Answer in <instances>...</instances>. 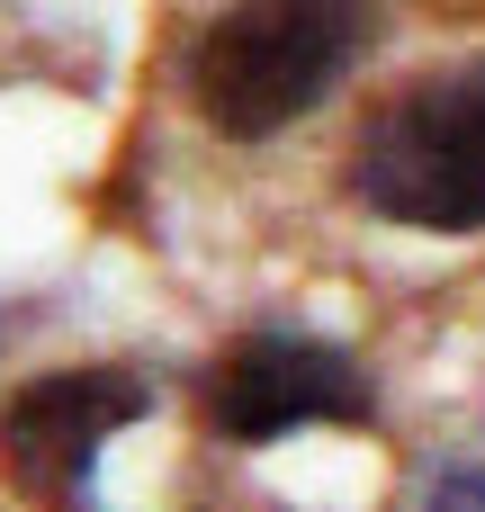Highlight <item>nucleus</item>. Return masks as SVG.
Here are the masks:
<instances>
[{
  "label": "nucleus",
  "mask_w": 485,
  "mask_h": 512,
  "mask_svg": "<svg viewBox=\"0 0 485 512\" xmlns=\"http://www.w3.org/2000/svg\"><path fill=\"white\" fill-rule=\"evenodd\" d=\"M369 0H225L189 45V99L216 135L261 144L324 108L369 54Z\"/></svg>",
  "instance_id": "obj_1"
},
{
  "label": "nucleus",
  "mask_w": 485,
  "mask_h": 512,
  "mask_svg": "<svg viewBox=\"0 0 485 512\" xmlns=\"http://www.w3.org/2000/svg\"><path fill=\"white\" fill-rule=\"evenodd\" d=\"M351 198L414 234H485V63L387 90L342 162Z\"/></svg>",
  "instance_id": "obj_2"
},
{
  "label": "nucleus",
  "mask_w": 485,
  "mask_h": 512,
  "mask_svg": "<svg viewBox=\"0 0 485 512\" xmlns=\"http://www.w3.org/2000/svg\"><path fill=\"white\" fill-rule=\"evenodd\" d=\"M432 512H485V468H468V477H450V486L432 495Z\"/></svg>",
  "instance_id": "obj_5"
},
{
  "label": "nucleus",
  "mask_w": 485,
  "mask_h": 512,
  "mask_svg": "<svg viewBox=\"0 0 485 512\" xmlns=\"http://www.w3.org/2000/svg\"><path fill=\"white\" fill-rule=\"evenodd\" d=\"M153 414V387L126 378V369H54V378H27L9 405H0V468L27 504L72 512L90 495V468L99 450Z\"/></svg>",
  "instance_id": "obj_4"
},
{
  "label": "nucleus",
  "mask_w": 485,
  "mask_h": 512,
  "mask_svg": "<svg viewBox=\"0 0 485 512\" xmlns=\"http://www.w3.org/2000/svg\"><path fill=\"white\" fill-rule=\"evenodd\" d=\"M198 405H207V423H216L225 441H243V450L288 441V432H324V423H333V432L378 423V396H369L360 360L333 351V342H315V333H243V342L207 369Z\"/></svg>",
  "instance_id": "obj_3"
}]
</instances>
